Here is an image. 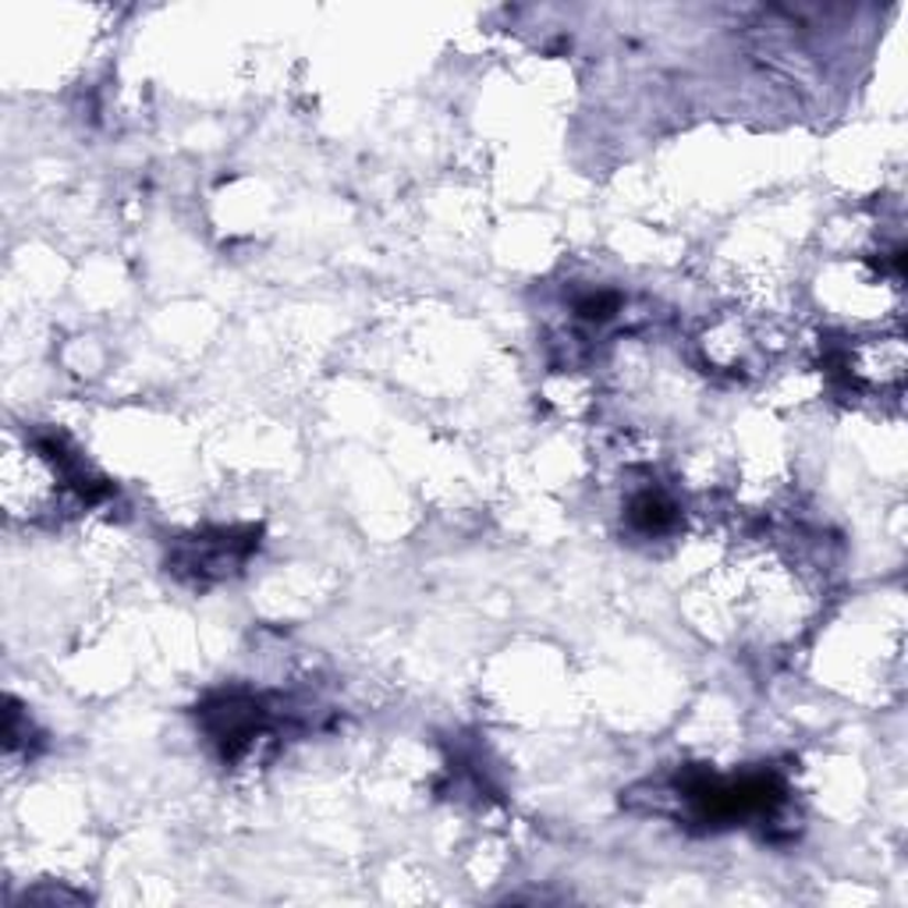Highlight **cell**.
Instances as JSON below:
<instances>
[{"label": "cell", "mask_w": 908, "mask_h": 908, "mask_svg": "<svg viewBox=\"0 0 908 908\" xmlns=\"http://www.w3.org/2000/svg\"><path fill=\"white\" fill-rule=\"evenodd\" d=\"M632 525L639 533L653 536V533H667L675 525V504L664 497V493H643V497L632 501V512H628Z\"/></svg>", "instance_id": "6da1fadb"}]
</instances>
